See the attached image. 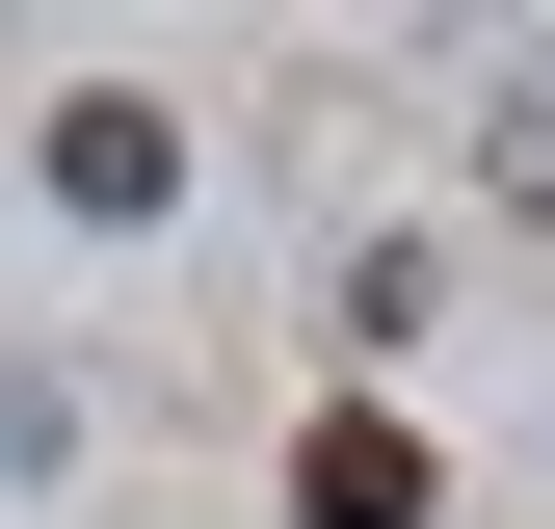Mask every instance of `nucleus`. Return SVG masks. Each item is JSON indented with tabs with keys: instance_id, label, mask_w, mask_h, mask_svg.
<instances>
[{
	"instance_id": "nucleus-1",
	"label": "nucleus",
	"mask_w": 555,
	"mask_h": 529,
	"mask_svg": "<svg viewBox=\"0 0 555 529\" xmlns=\"http://www.w3.org/2000/svg\"><path fill=\"white\" fill-rule=\"evenodd\" d=\"M292 503H318V529H424V424H371V397H344V424L292 450Z\"/></svg>"
},
{
	"instance_id": "nucleus-2",
	"label": "nucleus",
	"mask_w": 555,
	"mask_h": 529,
	"mask_svg": "<svg viewBox=\"0 0 555 529\" xmlns=\"http://www.w3.org/2000/svg\"><path fill=\"white\" fill-rule=\"evenodd\" d=\"M53 185H80V212H159V185H185V132L106 80V106H53Z\"/></svg>"
},
{
	"instance_id": "nucleus-3",
	"label": "nucleus",
	"mask_w": 555,
	"mask_h": 529,
	"mask_svg": "<svg viewBox=\"0 0 555 529\" xmlns=\"http://www.w3.org/2000/svg\"><path fill=\"white\" fill-rule=\"evenodd\" d=\"M503 185H529V212H555V53H529V80H503Z\"/></svg>"
}]
</instances>
